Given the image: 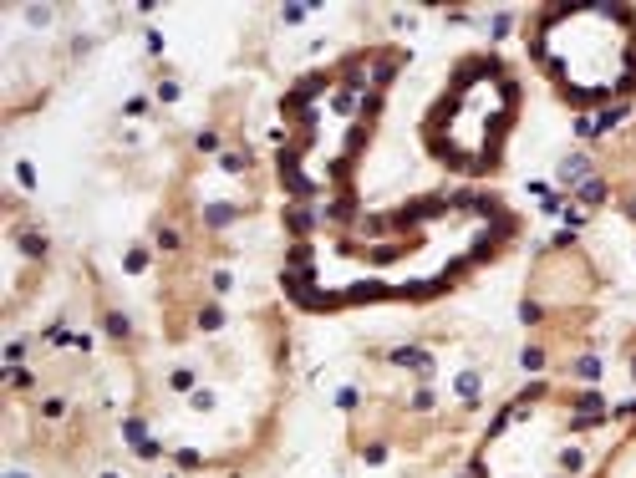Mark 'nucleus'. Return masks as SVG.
Wrapping results in <instances>:
<instances>
[{"label":"nucleus","mask_w":636,"mask_h":478,"mask_svg":"<svg viewBox=\"0 0 636 478\" xmlns=\"http://www.w3.org/2000/svg\"><path fill=\"white\" fill-rule=\"evenodd\" d=\"M250 163H255L250 153H219V168H224V173H244Z\"/></svg>","instance_id":"nucleus-15"},{"label":"nucleus","mask_w":636,"mask_h":478,"mask_svg":"<svg viewBox=\"0 0 636 478\" xmlns=\"http://www.w3.org/2000/svg\"><path fill=\"white\" fill-rule=\"evenodd\" d=\"M224 326V305H204L199 311V331H219Z\"/></svg>","instance_id":"nucleus-17"},{"label":"nucleus","mask_w":636,"mask_h":478,"mask_svg":"<svg viewBox=\"0 0 636 478\" xmlns=\"http://www.w3.org/2000/svg\"><path fill=\"white\" fill-rule=\"evenodd\" d=\"M61 412H67V402H61V397H46V402H41V417H61Z\"/></svg>","instance_id":"nucleus-32"},{"label":"nucleus","mask_w":636,"mask_h":478,"mask_svg":"<svg viewBox=\"0 0 636 478\" xmlns=\"http://www.w3.org/2000/svg\"><path fill=\"white\" fill-rule=\"evenodd\" d=\"M25 21H31V25H46L51 10H46V6H31V10H25Z\"/></svg>","instance_id":"nucleus-38"},{"label":"nucleus","mask_w":636,"mask_h":478,"mask_svg":"<svg viewBox=\"0 0 636 478\" xmlns=\"http://www.w3.org/2000/svg\"><path fill=\"white\" fill-rule=\"evenodd\" d=\"M316 224H321V214H316V209H306V204H290V209H285V229H290L301 244H306V235H310Z\"/></svg>","instance_id":"nucleus-3"},{"label":"nucleus","mask_w":636,"mask_h":478,"mask_svg":"<svg viewBox=\"0 0 636 478\" xmlns=\"http://www.w3.org/2000/svg\"><path fill=\"white\" fill-rule=\"evenodd\" d=\"M570 127H575V138H595V118H586V112H575Z\"/></svg>","instance_id":"nucleus-30"},{"label":"nucleus","mask_w":636,"mask_h":478,"mask_svg":"<svg viewBox=\"0 0 636 478\" xmlns=\"http://www.w3.org/2000/svg\"><path fill=\"white\" fill-rule=\"evenodd\" d=\"M509 25H514V16H509V10H499V16L489 21V36H494V41H504V36H509Z\"/></svg>","instance_id":"nucleus-23"},{"label":"nucleus","mask_w":636,"mask_h":478,"mask_svg":"<svg viewBox=\"0 0 636 478\" xmlns=\"http://www.w3.org/2000/svg\"><path fill=\"white\" fill-rule=\"evenodd\" d=\"M16 178H21V188H36V168L31 163H16Z\"/></svg>","instance_id":"nucleus-33"},{"label":"nucleus","mask_w":636,"mask_h":478,"mask_svg":"<svg viewBox=\"0 0 636 478\" xmlns=\"http://www.w3.org/2000/svg\"><path fill=\"white\" fill-rule=\"evenodd\" d=\"M102 478H123V473H102Z\"/></svg>","instance_id":"nucleus-41"},{"label":"nucleus","mask_w":636,"mask_h":478,"mask_svg":"<svg viewBox=\"0 0 636 478\" xmlns=\"http://www.w3.org/2000/svg\"><path fill=\"white\" fill-rule=\"evenodd\" d=\"M560 219H565V229H570V235H575V229H586V209H580V204H565Z\"/></svg>","instance_id":"nucleus-19"},{"label":"nucleus","mask_w":636,"mask_h":478,"mask_svg":"<svg viewBox=\"0 0 636 478\" xmlns=\"http://www.w3.org/2000/svg\"><path fill=\"white\" fill-rule=\"evenodd\" d=\"M555 178H560V188L575 193L586 178H595V168H591V153H565L560 163H555Z\"/></svg>","instance_id":"nucleus-1"},{"label":"nucleus","mask_w":636,"mask_h":478,"mask_svg":"<svg viewBox=\"0 0 636 478\" xmlns=\"http://www.w3.org/2000/svg\"><path fill=\"white\" fill-rule=\"evenodd\" d=\"M570 371H575L580 382H595V377H601V356H575V367H570Z\"/></svg>","instance_id":"nucleus-13"},{"label":"nucleus","mask_w":636,"mask_h":478,"mask_svg":"<svg viewBox=\"0 0 636 478\" xmlns=\"http://www.w3.org/2000/svg\"><path fill=\"white\" fill-rule=\"evenodd\" d=\"M6 387H31V377H25L21 367H6Z\"/></svg>","instance_id":"nucleus-36"},{"label":"nucleus","mask_w":636,"mask_h":478,"mask_svg":"<svg viewBox=\"0 0 636 478\" xmlns=\"http://www.w3.org/2000/svg\"><path fill=\"white\" fill-rule=\"evenodd\" d=\"M382 295H387V285H382V280H361V285H352V290L341 295V301L352 305V301H382Z\"/></svg>","instance_id":"nucleus-8"},{"label":"nucleus","mask_w":636,"mask_h":478,"mask_svg":"<svg viewBox=\"0 0 636 478\" xmlns=\"http://www.w3.org/2000/svg\"><path fill=\"white\" fill-rule=\"evenodd\" d=\"M123 270H127V275H142V270H148V250H127L123 254Z\"/></svg>","instance_id":"nucleus-20"},{"label":"nucleus","mask_w":636,"mask_h":478,"mask_svg":"<svg viewBox=\"0 0 636 478\" xmlns=\"http://www.w3.org/2000/svg\"><path fill=\"white\" fill-rule=\"evenodd\" d=\"M102 326H107L112 341H127V336H133V321H127L123 311H107V316H102Z\"/></svg>","instance_id":"nucleus-11"},{"label":"nucleus","mask_w":636,"mask_h":478,"mask_svg":"<svg viewBox=\"0 0 636 478\" xmlns=\"http://www.w3.org/2000/svg\"><path fill=\"white\" fill-rule=\"evenodd\" d=\"M306 16H310V6H280V21L285 25H301Z\"/></svg>","instance_id":"nucleus-27"},{"label":"nucleus","mask_w":636,"mask_h":478,"mask_svg":"<svg viewBox=\"0 0 636 478\" xmlns=\"http://www.w3.org/2000/svg\"><path fill=\"white\" fill-rule=\"evenodd\" d=\"M606 199H611V184H606V178H586V184L575 188V204H580V209H601Z\"/></svg>","instance_id":"nucleus-4"},{"label":"nucleus","mask_w":636,"mask_h":478,"mask_svg":"<svg viewBox=\"0 0 636 478\" xmlns=\"http://www.w3.org/2000/svg\"><path fill=\"white\" fill-rule=\"evenodd\" d=\"M519 321H524V326H540V321H544V305L540 301H519Z\"/></svg>","instance_id":"nucleus-21"},{"label":"nucleus","mask_w":636,"mask_h":478,"mask_svg":"<svg viewBox=\"0 0 636 478\" xmlns=\"http://www.w3.org/2000/svg\"><path fill=\"white\" fill-rule=\"evenodd\" d=\"M361 458H367V463H382L387 458V443H367V448H361Z\"/></svg>","instance_id":"nucleus-34"},{"label":"nucleus","mask_w":636,"mask_h":478,"mask_svg":"<svg viewBox=\"0 0 636 478\" xmlns=\"http://www.w3.org/2000/svg\"><path fill=\"white\" fill-rule=\"evenodd\" d=\"M575 402V417H606V397L595 392V387H586L580 397H570Z\"/></svg>","instance_id":"nucleus-5"},{"label":"nucleus","mask_w":636,"mask_h":478,"mask_svg":"<svg viewBox=\"0 0 636 478\" xmlns=\"http://www.w3.org/2000/svg\"><path fill=\"white\" fill-rule=\"evenodd\" d=\"M631 371H636V361H631Z\"/></svg>","instance_id":"nucleus-43"},{"label":"nucleus","mask_w":636,"mask_h":478,"mask_svg":"<svg viewBox=\"0 0 636 478\" xmlns=\"http://www.w3.org/2000/svg\"><path fill=\"white\" fill-rule=\"evenodd\" d=\"M519 367H524V371H544V346H524V351H519Z\"/></svg>","instance_id":"nucleus-18"},{"label":"nucleus","mask_w":636,"mask_h":478,"mask_svg":"<svg viewBox=\"0 0 636 478\" xmlns=\"http://www.w3.org/2000/svg\"><path fill=\"white\" fill-rule=\"evenodd\" d=\"M123 118H148V97H127L123 102Z\"/></svg>","instance_id":"nucleus-28"},{"label":"nucleus","mask_w":636,"mask_h":478,"mask_svg":"<svg viewBox=\"0 0 636 478\" xmlns=\"http://www.w3.org/2000/svg\"><path fill=\"white\" fill-rule=\"evenodd\" d=\"M560 468H565V473H580V468H586V458H580V448H565V453H560Z\"/></svg>","instance_id":"nucleus-26"},{"label":"nucleus","mask_w":636,"mask_h":478,"mask_svg":"<svg viewBox=\"0 0 636 478\" xmlns=\"http://www.w3.org/2000/svg\"><path fill=\"white\" fill-rule=\"evenodd\" d=\"M397 67H402V56H377V61H372V82H377V92L397 76Z\"/></svg>","instance_id":"nucleus-10"},{"label":"nucleus","mask_w":636,"mask_h":478,"mask_svg":"<svg viewBox=\"0 0 636 478\" xmlns=\"http://www.w3.org/2000/svg\"><path fill=\"white\" fill-rule=\"evenodd\" d=\"M453 392H458V397H463V402H469V407H474V402H478V392H484V377H478V371H463V377H458V382H453Z\"/></svg>","instance_id":"nucleus-9"},{"label":"nucleus","mask_w":636,"mask_h":478,"mask_svg":"<svg viewBox=\"0 0 636 478\" xmlns=\"http://www.w3.org/2000/svg\"><path fill=\"white\" fill-rule=\"evenodd\" d=\"M616 417H636V397H631V402H621V407H616Z\"/></svg>","instance_id":"nucleus-39"},{"label":"nucleus","mask_w":636,"mask_h":478,"mask_svg":"<svg viewBox=\"0 0 636 478\" xmlns=\"http://www.w3.org/2000/svg\"><path fill=\"white\" fill-rule=\"evenodd\" d=\"M123 443H127V448H142V443H148V428H142V417H127V422H123Z\"/></svg>","instance_id":"nucleus-12"},{"label":"nucleus","mask_w":636,"mask_h":478,"mask_svg":"<svg viewBox=\"0 0 636 478\" xmlns=\"http://www.w3.org/2000/svg\"><path fill=\"white\" fill-rule=\"evenodd\" d=\"M209 280H214V290H219V295H224L229 285H235V275H229V270H214V275H209Z\"/></svg>","instance_id":"nucleus-37"},{"label":"nucleus","mask_w":636,"mask_h":478,"mask_svg":"<svg viewBox=\"0 0 636 478\" xmlns=\"http://www.w3.org/2000/svg\"><path fill=\"white\" fill-rule=\"evenodd\" d=\"M178 244H184L178 229H158V250H178Z\"/></svg>","instance_id":"nucleus-31"},{"label":"nucleus","mask_w":636,"mask_h":478,"mask_svg":"<svg viewBox=\"0 0 636 478\" xmlns=\"http://www.w3.org/2000/svg\"><path fill=\"white\" fill-rule=\"evenodd\" d=\"M21 250H25V254H36V260H41V254L51 250V244H46V235H36V229H25V235H21Z\"/></svg>","instance_id":"nucleus-16"},{"label":"nucleus","mask_w":636,"mask_h":478,"mask_svg":"<svg viewBox=\"0 0 636 478\" xmlns=\"http://www.w3.org/2000/svg\"><path fill=\"white\" fill-rule=\"evenodd\" d=\"M357 402H361L357 387H341V392H336V407H341V412H357Z\"/></svg>","instance_id":"nucleus-25"},{"label":"nucleus","mask_w":636,"mask_h":478,"mask_svg":"<svg viewBox=\"0 0 636 478\" xmlns=\"http://www.w3.org/2000/svg\"><path fill=\"white\" fill-rule=\"evenodd\" d=\"M377 112H382V92H361V118H377Z\"/></svg>","instance_id":"nucleus-24"},{"label":"nucleus","mask_w":636,"mask_h":478,"mask_svg":"<svg viewBox=\"0 0 636 478\" xmlns=\"http://www.w3.org/2000/svg\"><path fill=\"white\" fill-rule=\"evenodd\" d=\"M158 102H178V82L168 76V82H158Z\"/></svg>","instance_id":"nucleus-35"},{"label":"nucleus","mask_w":636,"mask_h":478,"mask_svg":"<svg viewBox=\"0 0 636 478\" xmlns=\"http://www.w3.org/2000/svg\"><path fill=\"white\" fill-rule=\"evenodd\" d=\"M0 361H6V367H21V361H25V341H10V346H6V356H0Z\"/></svg>","instance_id":"nucleus-29"},{"label":"nucleus","mask_w":636,"mask_h":478,"mask_svg":"<svg viewBox=\"0 0 636 478\" xmlns=\"http://www.w3.org/2000/svg\"><path fill=\"white\" fill-rule=\"evenodd\" d=\"M631 118V107H626V102H611V107H601V118H595V138H601V133H611V127L616 122H626Z\"/></svg>","instance_id":"nucleus-7"},{"label":"nucleus","mask_w":636,"mask_h":478,"mask_svg":"<svg viewBox=\"0 0 636 478\" xmlns=\"http://www.w3.org/2000/svg\"><path fill=\"white\" fill-rule=\"evenodd\" d=\"M392 367H407V371H418V377H433V351H427V346H397L392 356Z\"/></svg>","instance_id":"nucleus-2"},{"label":"nucleus","mask_w":636,"mask_h":478,"mask_svg":"<svg viewBox=\"0 0 636 478\" xmlns=\"http://www.w3.org/2000/svg\"><path fill=\"white\" fill-rule=\"evenodd\" d=\"M193 148H199V153H224V143H219V133H214V127H204V133L193 138Z\"/></svg>","instance_id":"nucleus-22"},{"label":"nucleus","mask_w":636,"mask_h":478,"mask_svg":"<svg viewBox=\"0 0 636 478\" xmlns=\"http://www.w3.org/2000/svg\"><path fill=\"white\" fill-rule=\"evenodd\" d=\"M10 478H25V473H10Z\"/></svg>","instance_id":"nucleus-42"},{"label":"nucleus","mask_w":636,"mask_h":478,"mask_svg":"<svg viewBox=\"0 0 636 478\" xmlns=\"http://www.w3.org/2000/svg\"><path fill=\"white\" fill-rule=\"evenodd\" d=\"M626 219H636V193H631V199H626Z\"/></svg>","instance_id":"nucleus-40"},{"label":"nucleus","mask_w":636,"mask_h":478,"mask_svg":"<svg viewBox=\"0 0 636 478\" xmlns=\"http://www.w3.org/2000/svg\"><path fill=\"white\" fill-rule=\"evenodd\" d=\"M240 214H244L240 204H209V209H204V224H209V229H229Z\"/></svg>","instance_id":"nucleus-6"},{"label":"nucleus","mask_w":636,"mask_h":478,"mask_svg":"<svg viewBox=\"0 0 636 478\" xmlns=\"http://www.w3.org/2000/svg\"><path fill=\"white\" fill-rule=\"evenodd\" d=\"M407 407H412V412H433V407H438V392H433V387H418V392L407 397Z\"/></svg>","instance_id":"nucleus-14"}]
</instances>
